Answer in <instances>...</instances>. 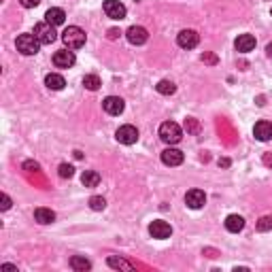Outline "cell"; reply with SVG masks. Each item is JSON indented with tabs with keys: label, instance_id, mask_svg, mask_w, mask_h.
Instances as JSON below:
<instances>
[{
	"label": "cell",
	"instance_id": "6da1fadb",
	"mask_svg": "<svg viewBox=\"0 0 272 272\" xmlns=\"http://www.w3.org/2000/svg\"><path fill=\"white\" fill-rule=\"evenodd\" d=\"M85 32L79 28V26H68L64 32H62V41L68 49H81L85 45Z\"/></svg>",
	"mask_w": 272,
	"mask_h": 272
},
{
	"label": "cell",
	"instance_id": "7a4b0ae2",
	"mask_svg": "<svg viewBox=\"0 0 272 272\" xmlns=\"http://www.w3.org/2000/svg\"><path fill=\"white\" fill-rule=\"evenodd\" d=\"M15 47L24 56H36L41 49V41L34 34H19L17 41H15Z\"/></svg>",
	"mask_w": 272,
	"mask_h": 272
},
{
	"label": "cell",
	"instance_id": "3957f363",
	"mask_svg": "<svg viewBox=\"0 0 272 272\" xmlns=\"http://www.w3.org/2000/svg\"><path fill=\"white\" fill-rule=\"evenodd\" d=\"M160 138L166 145H177V142L183 138V130H181V126L175 122H164L160 126Z\"/></svg>",
	"mask_w": 272,
	"mask_h": 272
},
{
	"label": "cell",
	"instance_id": "277c9868",
	"mask_svg": "<svg viewBox=\"0 0 272 272\" xmlns=\"http://www.w3.org/2000/svg\"><path fill=\"white\" fill-rule=\"evenodd\" d=\"M34 36L41 41V45H51L56 39H58V34H56V26H51L47 24V21H41V24H36L34 26Z\"/></svg>",
	"mask_w": 272,
	"mask_h": 272
},
{
	"label": "cell",
	"instance_id": "5b68a950",
	"mask_svg": "<svg viewBox=\"0 0 272 272\" xmlns=\"http://www.w3.org/2000/svg\"><path fill=\"white\" fill-rule=\"evenodd\" d=\"M177 43H179V47H183V49H194V47H198V43H200V34L196 32V30H181L177 36Z\"/></svg>",
	"mask_w": 272,
	"mask_h": 272
},
{
	"label": "cell",
	"instance_id": "8992f818",
	"mask_svg": "<svg viewBox=\"0 0 272 272\" xmlns=\"http://www.w3.org/2000/svg\"><path fill=\"white\" fill-rule=\"evenodd\" d=\"M149 234L157 240H164V238H170L172 228H170V223L164 221V219H155V221H151V225H149Z\"/></svg>",
	"mask_w": 272,
	"mask_h": 272
},
{
	"label": "cell",
	"instance_id": "52a82bcc",
	"mask_svg": "<svg viewBox=\"0 0 272 272\" xmlns=\"http://www.w3.org/2000/svg\"><path fill=\"white\" fill-rule=\"evenodd\" d=\"M115 138L122 142V145H134V142L138 140V130H136L134 126L126 124V126H122V128H119V130L115 132Z\"/></svg>",
	"mask_w": 272,
	"mask_h": 272
},
{
	"label": "cell",
	"instance_id": "ba28073f",
	"mask_svg": "<svg viewBox=\"0 0 272 272\" xmlns=\"http://www.w3.org/2000/svg\"><path fill=\"white\" fill-rule=\"evenodd\" d=\"M102 9H104V13H107V17H111V19H124L126 13H128L126 4H122L119 0H104Z\"/></svg>",
	"mask_w": 272,
	"mask_h": 272
},
{
	"label": "cell",
	"instance_id": "9c48e42d",
	"mask_svg": "<svg viewBox=\"0 0 272 272\" xmlns=\"http://www.w3.org/2000/svg\"><path fill=\"white\" fill-rule=\"evenodd\" d=\"M102 109L109 113V115H122L124 109H126V104L122 98H117V96H107L102 100Z\"/></svg>",
	"mask_w": 272,
	"mask_h": 272
},
{
	"label": "cell",
	"instance_id": "30bf717a",
	"mask_svg": "<svg viewBox=\"0 0 272 272\" xmlns=\"http://www.w3.org/2000/svg\"><path fill=\"white\" fill-rule=\"evenodd\" d=\"M126 39L130 41L132 45H145L147 39H149V32L142 26H132V28H128Z\"/></svg>",
	"mask_w": 272,
	"mask_h": 272
},
{
	"label": "cell",
	"instance_id": "8fae6325",
	"mask_svg": "<svg viewBox=\"0 0 272 272\" xmlns=\"http://www.w3.org/2000/svg\"><path fill=\"white\" fill-rule=\"evenodd\" d=\"M185 204L190 208H202L206 204V194L202 190H190L185 194Z\"/></svg>",
	"mask_w": 272,
	"mask_h": 272
},
{
	"label": "cell",
	"instance_id": "7c38bea8",
	"mask_svg": "<svg viewBox=\"0 0 272 272\" xmlns=\"http://www.w3.org/2000/svg\"><path fill=\"white\" fill-rule=\"evenodd\" d=\"M255 45H258V41H255L253 34H240L238 39L234 41V47H236V51H240V54H249V51H253Z\"/></svg>",
	"mask_w": 272,
	"mask_h": 272
},
{
	"label": "cell",
	"instance_id": "4fadbf2b",
	"mask_svg": "<svg viewBox=\"0 0 272 272\" xmlns=\"http://www.w3.org/2000/svg\"><path fill=\"white\" fill-rule=\"evenodd\" d=\"M74 62H77V58H74L72 51L62 49V51H56L54 54V64L58 68H70V66H74Z\"/></svg>",
	"mask_w": 272,
	"mask_h": 272
},
{
	"label": "cell",
	"instance_id": "5bb4252c",
	"mask_svg": "<svg viewBox=\"0 0 272 272\" xmlns=\"http://www.w3.org/2000/svg\"><path fill=\"white\" fill-rule=\"evenodd\" d=\"M162 162L166 166H181V164H183V151L172 149V147L164 149L162 151Z\"/></svg>",
	"mask_w": 272,
	"mask_h": 272
},
{
	"label": "cell",
	"instance_id": "9a60e30c",
	"mask_svg": "<svg viewBox=\"0 0 272 272\" xmlns=\"http://www.w3.org/2000/svg\"><path fill=\"white\" fill-rule=\"evenodd\" d=\"M253 134H255V138L262 140V142L270 140V138H272V124H270V122H266V119H262V122L255 124V128H253Z\"/></svg>",
	"mask_w": 272,
	"mask_h": 272
},
{
	"label": "cell",
	"instance_id": "2e32d148",
	"mask_svg": "<svg viewBox=\"0 0 272 272\" xmlns=\"http://www.w3.org/2000/svg\"><path fill=\"white\" fill-rule=\"evenodd\" d=\"M45 21L51 26H62L66 21V13L62 9H58V6H54V9H49L47 13H45Z\"/></svg>",
	"mask_w": 272,
	"mask_h": 272
},
{
	"label": "cell",
	"instance_id": "e0dca14e",
	"mask_svg": "<svg viewBox=\"0 0 272 272\" xmlns=\"http://www.w3.org/2000/svg\"><path fill=\"white\" fill-rule=\"evenodd\" d=\"M34 219L39 223H43V225H49V223H54L56 221V213L51 208H45V206H39L34 210Z\"/></svg>",
	"mask_w": 272,
	"mask_h": 272
},
{
	"label": "cell",
	"instance_id": "ac0fdd59",
	"mask_svg": "<svg viewBox=\"0 0 272 272\" xmlns=\"http://www.w3.org/2000/svg\"><path fill=\"white\" fill-rule=\"evenodd\" d=\"M243 228H245V219L240 215H228V217H225V230H228V232L238 234Z\"/></svg>",
	"mask_w": 272,
	"mask_h": 272
},
{
	"label": "cell",
	"instance_id": "d6986e66",
	"mask_svg": "<svg viewBox=\"0 0 272 272\" xmlns=\"http://www.w3.org/2000/svg\"><path fill=\"white\" fill-rule=\"evenodd\" d=\"M45 85H47L49 89H54V92H60V89H64L66 81H64L62 74H58V72H49L47 77H45Z\"/></svg>",
	"mask_w": 272,
	"mask_h": 272
},
{
	"label": "cell",
	"instance_id": "ffe728a7",
	"mask_svg": "<svg viewBox=\"0 0 272 272\" xmlns=\"http://www.w3.org/2000/svg\"><path fill=\"white\" fill-rule=\"evenodd\" d=\"M107 264H109L111 268H115V270H134V264L126 262L122 258H117V255H111V258L107 260Z\"/></svg>",
	"mask_w": 272,
	"mask_h": 272
},
{
	"label": "cell",
	"instance_id": "44dd1931",
	"mask_svg": "<svg viewBox=\"0 0 272 272\" xmlns=\"http://www.w3.org/2000/svg\"><path fill=\"white\" fill-rule=\"evenodd\" d=\"M81 183L85 187H96L98 183H100V175H98L96 170H85L81 177Z\"/></svg>",
	"mask_w": 272,
	"mask_h": 272
},
{
	"label": "cell",
	"instance_id": "7402d4cb",
	"mask_svg": "<svg viewBox=\"0 0 272 272\" xmlns=\"http://www.w3.org/2000/svg\"><path fill=\"white\" fill-rule=\"evenodd\" d=\"M70 268L77 270V272H85V270L92 268V262L85 260V258H81V255H74V258L70 260Z\"/></svg>",
	"mask_w": 272,
	"mask_h": 272
},
{
	"label": "cell",
	"instance_id": "603a6c76",
	"mask_svg": "<svg viewBox=\"0 0 272 272\" xmlns=\"http://www.w3.org/2000/svg\"><path fill=\"white\" fill-rule=\"evenodd\" d=\"M155 89H157V94H162V96H172V94L177 92V85H175L172 81H166V79H164V81L157 83Z\"/></svg>",
	"mask_w": 272,
	"mask_h": 272
},
{
	"label": "cell",
	"instance_id": "cb8c5ba5",
	"mask_svg": "<svg viewBox=\"0 0 272 272\" xmlns=\"http://www.w3.org/2000/svg\"><path fill=\"white\" fill-rule=\"evenodd\" d=\"M83 85H85L89 92H96L102 83H100V77H98V74H85V77H83Z\"/></svg>",
	"mask_w": 272,
	"mask_h": 272
},
{
	"label": "cell",
	"instance_id": "d4e9b609",
	"mask_svg": "<svg viewBox=\"0 0 272 272\" xmlns=\"http://www.w3.org/2000/svg\"><path fill=\"white\" fill-rule=\"evenodd\" d=\"M89 206H92V210H104L107 200H104L102 196H92V198H89Z\"/></svg>",
	"mask_w": 272,
	"mask_h": 272
},
{
	"label": "cell",
	"instance_id": "484cf974",
	"mask_svg": "<svg viewBox=\"0 0 272 272\" xmlns=\"http://www.w3.org/2000/svg\"><path fill=\"white\" fill-rule=\"evenodd\" d=\"M272 230V215H264L258 221V232H270Z\"/></svg>",
	"mask_w": 272,
	"mask_h": 272
},
{
	"label": "cell",
	"instance_id": "4316f807",
	"mask_svg": "<svg viewBox=\"0 0 272 272\" xmlns=\"http://www.w3.org/2000/svg\"><path fill=\"white\" fill-rule=\"evenodd\" d=\"M74 175V168L70 164H60V177L62 179H70Z\"/></svg>",
	"mask_w": 272,
	"mask_h": 272
},
{
	"label": "cell",
	"instance_id": "83f0119b",
	"mask_svg": "<svg viewBox=\"0 0 272 272\" xmlns=\"http://www.w3.org/2000/svg\"><path fill=\"white\" fill-rule=\"evenodd\" d=\"M185 128H187V132H192V134H196V132L200 130V126H198V122H196L194 117L187 119V122H185Z\"/></svg>",
	"mask_w": 272,
	"mask_h": 272
},
{
	"label": "cell",
	"instance_id": "f1b7e54d",
	"mask_svg": "<svg viewBox=\"0 0 272 272\" xmlns=\"http://www.w3.org/2000/svg\"><path fill=\"white\" fill-rule=\"evenodd\" d=\"M0 202H2V204H0V208H2V210H9L11 208V198L6 194L0 196Z\"/></svg>",
	"mask_w": 272,
	"mask_h": 272
},
{
	"label": "cell",
	"instance_id": "f546056e",
	"mask_svg": "<svg viewBox=\"0 0 272 272\" xmlns=\"http://www.w3.org/2000/svg\"><path fill=\"white\" fill-rule=\"evenodd\" d=\"M19 2H21L24 9H34V6L41 4V0H19Z\"/></svg>",
	"mask_w": 272,
	"mask_h": 272
},
{
	"label": "cell",
	"instance_id": "4dcf8cb0",
	"mask_svg": "<svg viewBox=\"0 0 272 272\" xmlns=\"http://www.w3.org/2000/svg\"><path fill=\"white\" fill-rule=\"evenodd\" d=\"M202 62H206V64H217V56H213V54H202Z\"/></svg>",
	"mask_w": 272,
	"mask_h": 272
},
{
	"label": "cell",
	"instance_id": "1f68e13d",
	"mask_svg": "<svg viewBox=\"0 0 272 272\" xmlns=\"http://www.w3.org/2000/svg\"><path fill=\"white\" fill-rule=\"evenodd\" d=\"M24 168H26V170H39V164H36V162H26Z\"/></svg>",
	"mask_w": 272,
	"mask_h": 272
},
{
	"label": "cell",
	"instance_id": "d6a6232c",
	"mask_svg": "<svg viewBox=\"0 0 272 272\" xmlns=\"http://www.w3.org/2000/svg\"><path fill=\"white\" fill-rule=\"evenodd\" d=\"M117 36H119V30H115V28H111V30H109V39H111V41H115V39H117Z\"/></svg>",
	"mask_w": 272,
	"mask_h": 272
},
{
	"label": "cell",
	"instance_id": "836d02e7",
	"mask_svg": "<svg viewBox=\"0 0 272 272\" xmlns=\"http://www.w3.org/2000/svg\"><path fill=\"white\" fill-rule=\"evenodd\" d=\"M264 164H266V166H272V153H266V155H264Z\"/></svg>",
	"mask_w": 272,
	"mask_h": 272
},
{
	"label": "cell",
	"instance_id": "e575fe53",
	"mask_svg": "<svg viewBox=\"0 0 272 272\" xmlns=\"http://www.w3.org/2000/svg\"><path fill=\"white\" fill-rule=\"evenodd\" d=\"M266 54H268V58H272V43H268V47H266Z\"/></svg>",
	"mask_w": 272,
	"mask_h": 272
}]
</instances>
